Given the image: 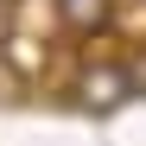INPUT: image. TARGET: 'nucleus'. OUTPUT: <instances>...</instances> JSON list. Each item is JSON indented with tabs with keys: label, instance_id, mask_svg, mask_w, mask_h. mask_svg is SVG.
<instances>
[{
	"label": "nucleus",
	"instance_id": "nucleus-1",
	"mask_svg": "<svg viewBox=\"0 0 146 146\" xmlns=\"http://www.w3.org/2000/svg\"><path fill=\"white\" fill-rule=\"evenodd\" d=\"M64 95L83 114H114L121 102H133V83H127V70H121V57H83L76 70H70V89Z\"/></svg>",
	"mask_w": 146,
	"mask_h": 146
},
{
	"label": "nucleus",
	"instance_id": "nucleus-2",
	"mask_svg": "<svg viewBox=\"0 0 146 146\" xmlns=\"http://www.w3.org/2000/svg\"><path fill=\"white\" fill-rule=\"evenodd\" d=\"M57 26L76 38H95L114 26V0H57Z\"/></svg>",
	"mask_w": 146,
	"mask_h": 146
},
{
	"label": "nucleus",
	"instance_id": "nucleus-3",
	"mask_svg": "<svg viewBox=\"0 0 146 146\" xmlns=\"http://www.w3.org/2000/svg\"><path fill=\"white\" fill-rule=\"evenodd\" d=\"M121 70H127V83H133V95H146V44H133V51L121 57Z\"/></svg>",
	"mask_w": 146,
	"mask_h": 146
},
{
	"label": "nucleus",
	"instance_id": "nucleus-4",
	"mask_svg": "<svg viewBox=\"0 0 146 146\" xmlns=\"http://www.w3.org/2000/svg\"><path fill=\"white\" fill-rule=\"evenodd\" d=\"M13 13H19V0H0V44L13 38Z\"/></svg>",
	"mask_w": 146,
	"mask_h": 146
}]
</instances>
